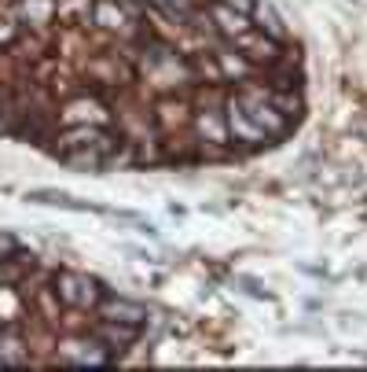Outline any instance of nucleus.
Here are the masks:
<instances>
[{"label": "nucleus", "instance_id": "nucleus-4", "mask_svg": "<svg viewBox=\"0 0 367 372\" xmlns=\"http://www.w3.org/2000/svg\"><path fill=\"white\" fill-rule=\"evenodd\" d=\"M96 19H100L103 26H122V12H114L107 0H100V4H96Z\"/></svg>", "mask_w": 367, "mask_h": 372}, {"label": "nucleus", "instance_id": "nucleus-3", "mask_svg": "<svg viewBox=\"0 0 367 372\" xmlns=\"http://www.w3.org/2000/svg\"><path fill=\"white\" fill-rule=\"evenodd\" d=\"M254 12H257V19H261V26H268V34L283 37V26H279V19H276L272 8H268V4H254Z\"/></svg>", "mask_w": 367, "mask_h": 372}, {"label": "nucleus", "instance_id": "nucleus-1", "mask_svg": "<svg viewBox=\"0 0 367 372\" xmlns=\"http://www.w3.org/2000/svg\"><path fill=\"white\" fill-rule=\"evenodd\" d=\"M111 321H129V324H140L144 321V306H136V302H107V310H103Z\"/></svg>", "mask_w": 367, "mask_h": 372}, {"label": "nucleus", "instance_id": "nucleus-5", "mask_svg": "<svg viewBox=\"0 0 367 372\" xmlns=\"http://www.w3.org/2000/svg\"><path fill=\"white\" fill-rule=\"evenodd\" d=\"M232 8H239V12L246 15V12H254V0H228Z\"/></svg>", "mask_w": 367, "mask_h": 372}, {"label": "nucleus", "instance_id": "nucleus-2", "mask_svg": "<svg viewBox=\"0 0 367 372\" xmlns=\"http://www.w3.org/2000/svg\"><path fill=\"white\" fill-rule=\"evenodd\" d=\"M26 199H34V203H52V207H70V210H85V203H74L67 192H48V188H37V192H30Z\"/></svg>", "mask_w": 367, "mask_h": 372}]
</instances>
